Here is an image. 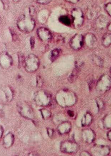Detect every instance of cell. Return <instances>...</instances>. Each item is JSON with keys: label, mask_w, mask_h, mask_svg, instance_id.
I'll return each mask as SVG.
<instances>
[{"label": "cell", "mask_w": 111, "mask_h": 156, "mask_svg": "<svg viewBox=\"0 0 111 156\" xmlns=\"http://www.w3.org/2000/svg\"><path fill=\"white\" fill-rule=\"evenodd\" d=\"M17 26L20 31L29 33L32 31L35 27V22L32 16L29 15L22 14L17 21Z\"/></svg>", "instance_id": "6da1fadb"}, {"label": "cell", "mask_w": 111, "mask_h": 156, "mask_svg": "<svg viewBox=\"0 0 111 156\" xmlns=\"http://www.w3.org/2000/svg\"><path fill=\"white\" fill-rule=\"evenodd\" d=\"M57 101L62 106L68 107L73 105L77 101V97L72 91L63 90L57 95Z\"/></svg>", "instance_id": "7a4b0ae2"}, {"label": "cell", "mask_w": 111, "mask_h": 156, "mask_svg": "<svg viewBox=\"0 0 111 156\" xmlns=\"http://www.w3.org/2000/svg\"><path fill=\"white\" fill-rule=\"evenodd\" d=\"M39 65V59L34 54H30L25 57L23 66L28 72L32 73L35 72L38 69Z\"/></svg>", "instance_id": "3957f363"}, {"label": "cell", "mask_w": 111, "mask_h": 156, "mask_svg": "<svg viewBox=\"0 0 111 156\" xmlns=\"http://www.w3.org/2000/svg\"><path fill=\"white\" fill-rule=\"evenodd\" d=\"M34 100L39 106H48L51 103V95L44 90H41L36 92Z\"/></svg>", "instance_id": "277c9868"}, {"label": "cell", "mask_w": 111, "mask_h": 156, "mask_svg": "<svg viewBox=\"0 0 111 156\" xmlns=\"http://www.w3.org/2000/svg\"><path fill=\"white\" fill-rule=\"evenodd\" d=\"M17 109L21 116L29 120H33L35 115L33 109L26 102L19 101L17 104Z\"/></svg>", "instance_id": "5b68a950"}, {"label": "cell", "mask_w": 111, "mask_h": 156, "mask_svg": "<svg viewBox=\"0 0 111 156\" xmlns=\"http://www.w3.org/2000/svg\"><path fill=\"white\" fill-rule=\"evenodd\" d=\"M111 87V77L108 75L102 76L97 82L96 89L100 94H104Z\"/></svg>", "instance_id": "8992f818"}, {"label": "cell", "mask_w": 111, "mask_h": 156, "mask_svg": "<svg viewBox=\"0 0 111 156\" xmlns=\"http://www.w3.org/2000/svg\"><path fill=\"white\" fill-rule=\"evenodd\" d=\"M72 22L75 28L82 26L84 22L83 12L80 8H75L72 11Z\"/></svg>", "instance_id": "52a82bcc"}, {"label": "cell", "mask_w": 111, "mask_h": 156, "mask_svg": "<svg viewBox=\"0 0 111 156\" xmlns=\"http://www.w3.org/2000/svg\"><path fill=\"white\" fill-rule=\"evenodd\" d=\"M79 149V146L76 142L70 140L64 141L60 144V150L65 153H75Z\"/></svg>", "instance_id": "ba28073f"}, {"label": "cell", "mask_w": 111, "mask_h": 156, "mask_svg": "<svg viewBox=\"0 0 111 156\" xmlns=\"http://www.w3.org/2000/svg\"><path fill=\"white\" fill-rule=\"evenodd\" d=\"M85 44L84 37L81 34H76L70 41V44L74 50L78 51L81 49Z\"/></svg>", "instance_id": "9c48e42d"}, {"label": "cell", "mask_w": 111, "mask_h": 156, "mask_svg": "<svg viewBox=\"0 0 111 156\" xmlns=\"http://www.w3.org/2000/svg\"><path fill=\"white\" fill-rule=\"evenodd\" d=\"M110 23L109 20L104 15H100L94 21V27L98 30H102L107 27L109 24Z\"/></svg>", "instance_id": "30bf717a"}, {"label": "cell", "mask_w": 111, "mask_h": 156, "mask_svg": "<svg viewBox=\"0 0 111 156\" xmlns=\"http://www.w3.org/2000/svg\"><path fill=\"white\" fill-rule=\"evenodd\" d=\"M37 34L40 39L43 42H48L52 37L51 33L46 28H39L37 30Z\"/></svg>", "instance_id": "8fae6325"}, {"label": "cell", "mask_w": 111, "mask_h": 156, "mask_svg": "<svg viewBox=\"0 0 111 156\" xmlns=\"http://www.w3.org/2000/svg\"><path fill=\"white\" fill-rule=\"evenodd\" d=\"M95 135L94 131L91 129H85L82 132V138L84 141L88 143H91L95 139Z\"/></svg>", "instance_id": "7c38bea8"}, {"label": "cell", "mask_w": 111, "mask_h": 156, "mask_svg": "<svg viewBox=\"0 0 111 156\" xmlns=\"http://www.w3.org/2000/svg\"><path fill=\"white\" fill-rule=\"evenodd\" d=\"M85 43L88 48H92L95 47L97 44V39L95 36L91 33L86 34L84 37Z\"/></svg>", "instance_id": "4fadbf2b"}, {"label": "cell", "mask_w": 111, "mask_h": 156, "mask_svg": "<svg viewBox=\"0 0 111 156\" xmlns=\"http://www.w3.org/2000/svg\"><path fill=\"white\" fill-rule=\"evenodd\" d=\"M93 152L96 156H106L110 152V149L105 146H97L94 147Z\"/></svg>", "instance_id": "5bb4252c"}, {"label": "cell", "mask_w": 111, "mask_h": 156, "mask_svg": "<svg viewBox=\"0 0 111 156\" xmlns=\"http://www.w3.org/2000/svg\"><path fill=\"white\" fill-rule=\"evenodd\" d=\"M82 66V62H77L75 67L74 69L68 78V80L70 83H73L76 81L78 77V74L80 73L81 68Z\"/></svg>", "instance_id": "9a60e30c"}, {"label": "cell", "mask_w": 111, "mask_h": 156, "mask_svg": "<svg viewBox=\"0 0 111 156\" xmlns=\"http://www.w3.org/2000/svg\"><path fill=\"white\" fill-rule=\"evenodd\" d=\"M71 124L69 122H64L58 126L57 130L60 134H66L69 133L71 129Z\"/></svg>", "instance_id": "2e32d148"}, {"label": "cell", "mask_w": 111, "mask_h": 156, "mask_svg": "<svg viewBox=\"0 0 111 156\" xmlns=\"http://www.w3.org/2000/svg\"><path fill=\"white\" fill-rule=\"evenodd\" d=\"M93 117L91 113L87 112L84 115L82 120V125L83 126H88L92 122Z\"/></svg>", "instance_id": "e0dca14e"}, {"label": "cell", "mask_w": 111, "mask_h": 156, "mask_svg": "<svg viewBox=\"0 0 111 156\" xmlns=\"http://www.w3.org/2000/svg\"><path fill=\"white\" fill-rule=\"evenodd\" d=\"M14 141V136L12 133H9L4 138V145L5 147L9 148L12 146Z\"/></svg>", "instance_id": "ac0fdd59"}, {"label": "cell", "mask_w": 111, "mask_h": 156, "mask_svg": "<svg viewBox=\"0 0 111 156\" xmlns=\"http://www.w3.org/2000/svg\"><path fill=\"white\" fill-rule=\"evenodd\" d=\"M102 43L105 47H109L111 45V33H107L102 37Z\"/></svg>", "instance_id": "d6986e66"}, {"label": "cell", "mask_w": 111, "mask_h": 156, "mask_svg": "<svg viewBox=\"0 0 111 156\" xmlns=\"http://www.w3.org/2000/svg\"><path fill=\"white\" fill-rule=\"evenodd\" d=\"M92 60L94 64L97 66L102 67L103 65V60L100 56L97 55H93L92 56Z\"/></svg>", "instance_id": "ffe728a7"}, {"label": "cell", "mask_w": 111, "mask_h": 156, "mask_svg": "<svg viewBox=\"0 0 111 156\" xmlns=\"http://www.w3.org/2000/svg\"><path fill=\"white\" fill-rule=\"evenodd\" d=\"M104 126L106 129L111 128V114L106 115L103 121Z\"/></svg>", "instance_id": "44dd1931"}, {"label": "cell", "mask_w": 111, "mask_h": 156, "mask_svg": "<svg viewBox=\"0 0 111 156\" xmlns=\"http://www.w3.org/2000/svg\"><path fill=\"white\" fill-rule=\"evenodd\" d=\"M59 20L60 22H61L62 23L66 25H70L71 24V20H70V18L67 16H60L59 18Z\"/></svg>", "instance_id": "7402d4cb"}, {"label": "cell", "mask_w": 111, "mask_h": 156, "mask_svg": "<svg viewBox=\"0 0 111 156\" xmlns=\"http://www.w3.org/2000/svg\"><path fill=\"white\" fill-rule=\"evenodd\" d=\"M41 113L42 117L44 119H47L51 116V114L50 111L46 109H41Z\"/></svg>", "instance_id": "603a6c76"}, {"label": "cell", "mask_w": 111, "mask_h": 156, "mask_svg": "<svg viewBox=\"0 0 111 156\" xmlns=\"http://www.w3.org/2000/svg\"><path fill=\"white\" fill-rule=\"evenodd\" d=\"M60 51L58 49H55L51 51V55H50V59L51 61H54L58 56L59 55Z\"/></svg>", "instance_id": "cb8c5ba5"}, {"label": "cell", "mask_w": 111, "mask_h": 156, "mask_svg": "<svg viewBox=\"0 0 111 156\" xmlns=\"http://www.w3.org/2000/svg\"><path fill=\"white\" fill-rule=\"evenodd\" d=\"M97 105L98 107L99 110H102L104 107V103L102 100L99 98H97L96 99Z\"/></svg>", "instance_id": "d4e9b609"}, {"label": "cell", "mask_w": 111, "mask_h": 156, "mask_svg": "<svg viewBox=\"0 0 111 156\" xmlns=\"http://www.w3.org/2000/svg\"><path fill=\"white\" fill-rule=\"evenodd\" d=\"M95 11L93 10V9H90L88 11V16L89 19H92L94 17V16H95Z\"/></svg>", "instance_id": "484cf974"}, {"label": "cell", "mask_w": 111, "mask_h": 156, "mask_svg": "<svg viewBox=\"0 0 111 156\" xmlns=\"http://www.w3.org/2000/svg\"><path fill=\"white\" fill-rule=\"evenodd\" d=\"M19 64L20 66L23 65V66L24 62L25 60V57L23 55L20 53L19 56Z\"/></svg>", "instance_id": "4316f807"}, {"label": "cell", "mask_w": 111, "mask_h": 156, "mask_svg": "<svg viewBox=\"0 0 111 156\" xmlns=\"http://www.w3.org/2000/svg\"><path fill=\"white\" fill-rule=\"evenodd\" d=\"M105 9L109 15L111 17V3H108L105 7Z\"/></svg>", "instance_id": "83f0119b"}, {"label": "cell", "mask_w": 111, "mask_h": 156, "mask_svg": "<svg viewBox=\"0 0 111 156\" xmlns=\"http://www.w3.org/2000/svg\"><path fill=\"white\" fill-rule=\"evenodd\" d=\"M43 81L40 76H38L37 77V85L38 87H42V85L43 84Z\"/></svg>", "instance_id": "f1b7e54d"}, {"label": "cell", "mask_w": 111, "mask_h": 156, "mask_svg": "<svg viewBox=\"0 0 111 156\" xmlns=\"http://www.w3.org/2000/svg\"><path fill=\"white\" fill-rule=\"evenodd\" d=\"M37 2L42 5H47L50 3L51 0H36Z\"/></svg>", "instance_id": "f546056e"}, {"label": "cell", "mask_w": 111, "mask_h": 156, "mask_svg": "<svg viewBox=\"0 0 111 156\" xmlns=\"http://www.w3.org/2000/svg\"><path fill=\"white\" fill-rule=\"evenodd\" d=\"M47 133L48 136H49L50 137H51L53 136V135H54V129H50V128H48V129H47Z\"/></svg>", "instance_id": "4dcf8cb0"}, {"label": "cell", "mask_w": 111, "mask_h": 156, "mask_svg": "<svg viewBox=\"0 0 111 156\" xmlns=\"http://www.w3.org/2000/svg\"><path fill=\"white\" fill-rule=\"evenodd\" d=\"M94 81L93 79H91L90 81H89V89H90V90H92V89L93 87L94 84Z\"/></svg>", "instance_id": "1f68e13d"}, {"label": "cell", "mask_w": 111, "mask_h": 156, "mask_svg": "<svg viewBox=\"0 0 111 156\" xmlns=\"http://www.w3.org/2000/svg\"><path fill=\"white\" fill-rule=\"evenodd\" d=\"M29 11H30V15L31 16L35 14V9L33 8V7H31L30 8V9H29Z\"/></svg>", "instance_id": "d6a6232c"}, {"label": "cell", "mask_w": 111, "mask_h": 156, "mask_svg": "<svg viewBox=\"0 0 111 156\" xmlns=\"http://www.w3.org/2000/svg\"><path fill=\"white\" fill-rule=\"evenodd\" d=\"M30 44H31L32 48L34 47V44H35V39L33 37L30 39Z\"/></svg>", "instance_id": "836d02e7"}, {"label": "cell", "mask_w": 111, "mask_h": 156, "mask_svg": "<svg viewBox=\"0 0 111 156\" xmlns=\"http://www.w3.org/2000/svg\"><path fill=\"white\" fill-rule=\"evenodd\" d=\"M80 156H92L88 153L86 152L85 151H84L81 153Z\"/></svg>", "instance_id": "e575fe53"}, {"label": "cell", "mask_w": 111, "mask_h": 156, "mask_svg": "<svg viewBox=\"0 0 111 156\" xmlns=\"http://www.w3.org/2000/svg\"><path fill=\"white\" fill-rule=\"evenodd\" d=\"M65 1H66L68 2L69 3H72V4H76L80 0H65Z\"/></svg>", "instance_id": "d590c367"}, {"label": "cell", "mask_w": 111, "mask_h": 156, "mask_svg": "<svg viewBox=\"0 0 111 156\" xmlns=\"http://www.w3.org/2000/svg\"><path fill=\"white\" fill-rule=\"evenodd\" d=\"M28 156H39L36 152H31L29 154Z\"/></svg>", "instance_id": "8d00e7d4"}, {"label": "cell", "mask_w": 111, "mask_h": 156, "mask_svg": "<svg viewBox=\"0 0 111 156\" xmlns=\"http://www.w3.org/2000/svg\"><path fill=\"white\" fill-rule=\"evenodd\" d=\"M68 114L71 117H73L74 116V113L72 111H69L68 112Z\"/></svg>", "instance_id": "74e56055"}, {"label": "cell", "mask_w": 111, "mask_h": 156, "mask_svg": "<svg viewBox=\"0 0 111 156\" xmlns=\"http://www.w3.org/2000/svg\"><path fill=\"white\" fill-rule=\"evenodd\" d=\"M108 137L111 141V130L108 133Z\"/></svg>", "instance_id": "f35d334b"}, {"label": "cell", "mask_w": 111, "mask_h": 156, "mask_svg": "<svg viewBox=\"0 0 111 156\" xmlns=\"http://www.w3.org/2000/svg\"><path fill=\"white\" fill-rule=\"evenodd\" d=\"M9 1L12 2H13V3H19L20 0H9Z\"/></svg>", "instance_id": "ab89813d"}, {"label": "cell", "mask_w": 111, "mask_h": 156, "mask_svg": "<svg viewBox=\"0 0 111 156\" xmlns=\"http://www.w3.org/2000/svg\"><path fill=\"white\" fill-rule=\"evenodd\" d=\"M107 28L109 31H110V32H111V22H110V23L109 24Z\"/></svg>", "instance_id": "60d3db41"}, {"label": "cell", "mask_w": 111, "mask_h": 156, "mask_svg": "<svg viewBox=\"0 0 111 156\" xmlns=\"http://www.w3.org/2000/svg\"><path fill=\"white\" fill-rule=\"evenodd\" d=\"M3 134V129L2 126H1V138Z\"/></svg>", "instance_id": "b9f144b4"}, {"label": "cell", "mask_w": 111, "mask_h": 156, "mask_svg": "<svg viewBox=\"0 0 111 156\" xmlns=\"http://www.w3.org/2000/svg\"></svg>", "instance_id": "7bdbcfd3"}]
</instances>
